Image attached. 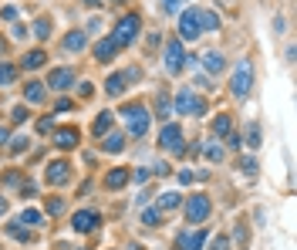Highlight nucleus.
<instances>
[{"label": "nucleus", "instance_id": "49530a36", "mask_svg": "<svg viewBox=\"0 0 297 250\" xmlns=\"http://www.w3.org/2000/svg\"><path fill=\"white\" fill-rule=\"evenodd\" d=\"M0 17H4V21H17V10L14 7H4V10H0Z\"/></svg>", "mask_w": 297, "mask_h": 250}, {"label": "nucleus", "instance_id": "2f4dec72", "mask_svg": "<svg viewBox=\"0 0 297 250\" xmlns=\"http://www.w3.org/2000/svg\"><path fill=\"white\" fill-rule=\"evenodd\" d=\"M17 78V68L14 65H0V85H10Z\"/></svg>", "mask_w": 297, "mask_h": 250}, {"label": "nucleus", "instance_id": "2eb2a0df", "mask_svg": "<svg viewBox=\"0 0 297 250\" xmlns=\"http://www.w3.org/2000/svg\"><path fill=\"white\" fill-rule=\"evenodd\" d=\"M102 149H105V152H115V156H118L122 149H125V136H122V132H105Z\"/></svg>", "mask_w": 297, "mask_h": 250}, {"label": "nucleus", "instance_id": "a18cd8bd", "mask_svg": "<svg viewBox=\"0 0 297 250\" xmlns=\"http://www.w3.org/2000/svg\"><path fill=\"white\" fill-rule=\"evenodd\" d=\"M57 112H71V98H57Z\"/></svg>", "mask_w": 297, "mask_h": 250}, {"label": "nucleus", "instance_id": "ddd939ff", "mask_svg": "<svg viewBox=\"0 0 297 250\" xmlns=\"http://www.w3.org/2000/svg\"><path fill=\"white\" fill-rule=\"evenodd\" d=\"M61 44H65V51H85V48H88V34H85V31H71V34H65Z\"/></svg>", "mask_w": 297, "mask_h": 250}, {"label": "nucleus", "instance_id": "9b49d317", "mask_svg": "<svg viewBox=\"0 0 297 250\" xmlns=\"http://www.w3.org/2000/svg\"><path fill=\"white\" fill-rule=\"evenodd\" d=\"M78 139H81V132L74 129V125H61V129L54 132V145H57V149H74Z\"/></svg>", "mask_w": 297, "mask_h": 250}, {"label": "nucleus", "instance_id": "58836bf2", "mask_svg": "<svg viewBox=\"0 0 297 250\" xmlns=\"http://www.w3.org/2000/svg\"><path fill=\"white\" fill-rule=\"evenodd\" d=\"M27 142H31L27 136H17L14 142H10V152H24V149H27Z\"/></svg>", "mask_w": 297, "mask_h": 250}, {"label": "nucleus", "instance_id": "f8f14e48", "mask_svg": "<svg viewBox=\"0 0 297 250\" xmlns=\"http://www.w3.org/2000/svg\"><path fill=\"white\" fill-rule=\"evenodd\" d=\"M48 85H51V88H57V91L71 88V85H74V71H71V68H54L51 78H48Z\"/></svg>", "mask_w": 297, "mask_h": 250}, {"label": "nucleus", "instance_id": "5701e85b", "mask_svg": "<svg viewBox=\"0 0 297 250\" xmlns=\"http://www.w3.org/2000/svg\"><path fill=\"white\" fill-rule=\"evenodd\" d=\"M179 243H183L186 250H203V243H206V230H196V234H186Z\"/></svg>", "mask_w": 297, "mask_h": 250}, {"label": "nucleus", "instance_id": "39448f33", "mask_svg": "<svg viewBox=\"0 0 297 250\" xmlns=\"http://www.w3.org/2000/svg\"><path fill=\"white\" fill-rule=\"evenodd\" d=\"M209 217V196L206 193H193L186 200V220L189 223H203Z\"/></svg>", "mask_w": 297, "mask_h": 250}, {"label": "nucleus", "instance_id": "1a4fd4ad", "mask_svg": "<svg viewBox=\"0 0 297 250\" xmlns=\"http://www.w3.org/2000/svg\"><path fill=\"white\" fill-rule=\"evenodd\" d=\"M44 179H48L51 186H65L68 179H71V166H68L65 159H57V162H48V172H44Z\"/></svg>", "mask_w": 297, "mask_h": 250}, {"label": "nucleus", "instance_id": "f257e3e1", "mask_svg": "<svg viewBox=\"0 0 297 250\" xmlns=\"http://www.w3.org/2000/svg\"><path fill=\"white\" fill-rule=\"evenodd\" d=\"M138 31H142L138 14H125V17H118V24H115V31H112V41L118 48H125V44H132V41L138 37Z\"/></svg>", "mask_w": 297, "mask_h": 250}, {"label": "nucleus", "instance_id": "72a5a7b5", "mask_svg": "<svg viewBox=\"0 0 297 250\" xmlns=\"http://www.w3.org/2000/svg\"><path fill=\"white\" fill-rule=\"evenodd\" d=\"M159 220H162L159 210H145V213H142V223H145V226H159Z\"/></svg>", "mask_w": 297, "mask_h": 250}, {"label": "nucleus", "instance_id": "6e6552de", "mask_svg": "<svg viewBox=\"0 0 297 250\" xmlns=\"http://www.w3.org/2000/svg\"><path fill=\"white\" fill-rule=\"evenodd\" d=\"M200 17H196V10H186V14H179V41H196L200 37Z\"/></svg>", "mask_w": 297, "mask_h": 250}, {"label": "nucleus", "instance_id": "c9c22d12", "mask_svg": "<svg viewBox=\"0 0 297 250\" xmlns=\"http://www.w3.org/2000/svg\"><path fill=\"white\" fill-rule=\"evenodd\" d=\"M10 122H14V125H21V122H27V105H17L14 112H10Z\"/></svg>", "mask_w": 297, "mask_h": 250}, {"label": "nucleus", "instance_id": "09e8293b", "mask_svg": "<svg viewBox=\"0 0 297 250\" xmlns=\"http://www.w3.org/2000/svg\"><path fill=\"white\" fill-rule=\"evenodd\" d=\"M4 183H7V186H17V183H21V176H17V172H7V176H4Z\"/></svg>", "mask_w": 297, "mask_h": 250}, {"label": "nucleus", "instance_id": "423d86ee", "mask_svg": "<svg viewBox=\"0 0 297 250\" xmlns=\"http://www.w3.org/2000/svg\"><path fill=\"white\" fill-rule=\"evenodd\" d=\"M176 112H179V115H203V112H206V102H203V98H196L189 88H183V91L176 95Z\"/></svg>", "mask_w": 297, "mask_h": 250}, {"label": "nucleus", "instance_id": "4c0bfd02", "mask_svg": "<svg viewBox=\"0 0 297 250\" xmlns=\"http://www.w3.org/2000/svg\"><path fill=\"white\" fill-rule=\"evenodd\" d=\"M169 115H172V105H169V98H166V95H159V119L166 122Z\"/></svg>", "mask_w": 297, "mask_h": 250}, {"label": "nucleus", "instance_id": "ea45409f", "mask_svg": "<svg viewBox=\"0 0 297 250\" xmlns=\"http://www.w3.org/2000/svg\"><path fill=\"white\" fill-rule=\"evenodd\" d=\"M78 95H81V98H91V95H95V85H91V81L78 85Z\"/></svg>", "mask_w": 297, "mask_h": 250}, {"label": "nucleus", "instance_id": "a878e982", "mask_svg": "<svg viewBox=\"0 0 297 250\" xmlns=\"http://www.w3.org/2000/svg\"><path fill=\"white\" fill-rule=\"evenodd\" d=\"M230 132H233L230 115H216V119H213V136H230Z\"/></svg>", "mask_w": 297, "mask_h": 250}, {"label": "nucleus", "instance_id": "79ce46f5", "mask_svg": "<svg viewBox=\"0 0 297 250\" xmlns=\"http://www.w3.org/2000/svg\"><path fill=\"white\" fill-rule=\"evenodd\" d=\"M129 179H135L138 186H142V183H149V169H135V172H132Z\"/></svg>", "mask_w": 297, "mask_h": 250}, {"label": "nucleus", "instance_id": "b1692460", "mask_svg": "<svg viewBox=\"0 0 297 250\" xmlns=\"http://www.w3.org/2000/svg\"><path fill=\"white\" fill-rule=\"evenodd\" d=\"M31 34H34L37 41H48V37H51V21H48V17H37V21H34V27H31Z\"/></svg>", "mask_w": 297, "mask_h": 250}, {"label": "nucleus", "instance_id": "6ab92c4d", "mask_svg": "<svg viewBox=\"0 0 297 250\" xmlns=\"http://www.w3.org/2000/svg\"><path fill=\"white\" fill-rule=\"evenodd\" d=\"M24 102L27 105H41V102H44V85H41V81H31L24 88Z\"/></svg>", "mask_w": 297, "mask_h": 250}, {"label": "nucleus", "instance_id": "5fc2aeb1", "mask_svg": "<svg viewBox=\"0 0 297 250\" xmlns=\"http://www.w3.org/2000/svg\"><path fill=\"white\" fill-rule=\"evenodd\" d=\"M112 4H122V0H112Z\"/></svg>", "mask_w": 297, "mask_h": 250}, {"label": "nucleus", "instance_id": "37998d69", "mask_svg": "<svg viewBox=\"0 0 297 250\" xmlns=\"http://www.w3.org/2000/svg\"><path fill=\"white\" fill-rule=\"evenodd\" d=\"M51 129H54V119H41L37 122V132H51Z\"/></svg>", "mask_w": 297, "mask_h": 250}, {"label": "nucleus", "instance_id": "bb28decb", "mask_svg": "<svg viewBox=\"0 0 297 250\" xmlns=\"http://www.w3.org/2000/svg\"><path fill=\"white\" fill-rule=\"evenodd\" d=\"M176 206H179V193H176V189L159 196V210H176Z\"/></svg>", "mask_w": 297, "mask_h": 250}, {"label": "nucleus", "instance_id": "473e14b6", "mask_svg": "<svg viewBox=\"0 0 297 250\" xmlns=\"http://www.w3.org/2000/svg\"><path fill=\"white\" fill-rule=\"evenodd\" d=\"M236 243H240V250H247V247H250V230H247V223L236 226Z\"/></svg>", "mask_w": 297, "mask_h": 250}, {"label": "nucleus", "instance_id": "aec40b11", "mask_svg": "<svg viewBox=\"0 0 297 250\" xmlns=\"http://www.w3.org/2000/svg\"><path fill=\"white\" fill-rule=\"evenodd\" d=\"M105 186L108 189H122V186H129V169H112L105 176Z\"/></svg>", "mask_w": 297, "mask_h": 250}, {"label": "nucleus", "instance_id": "a19ab883", "mask_svg": "<svg viewBox=\"0 0 297 250\" xmlns=\"http://www.w3.org/2000/svg\"><path fill=\"white\" fill-rule=\"evenodd\" d=\"M179 4H183V0H162V10H166V14H176Z\"/></svg>", "mask_w": 297, "mask_h": 250}, {"label": "nucleus", "instance_id": "a211bd4d", "mask_svg": "<svg viewBox=\"0 0 297 250\" xmlns=\"http://www.w3.org/2000/svg\"><path fill=\"white\" fill-rule=\"evenodd\" d=\"M196 17H200V31H220V14H213V10H196Z\"/></svg>", "mask_w": 297, "mask_h": 250}, {"label": "nucleus", "instance_id": "cd10ccee", "mask_svg": "<svg viewBox=\"0 0 297 250\" xmlns=\"http://www.w3.org/2000/svg\"><path fill=\"white\" fill-rule=\"evenodd\" d=\"M247 145H250V149H260V125H257V122H250V129H247Z\"/></svg>", "mask_w": 297, "mask_h": 250}, {"label": "nucleus", "instance_id": "de8ad7c7", "mask_svg": "<svg viewBox=\"0 0 297 250\" xmlns=\"http://www.w3.org/2000/svg\"><path fill=\"white\" fill-rule=\"evenodd\" d=\"M24 196H27V200H31V196H37V186H34V183H24Z\"/></svg>", "mask_w": 297, "mask_h": 250}, {"label": "nucleus", "instance_id": "f03ea898", "mask_svg": "<svg viewBox=\"0 0 297 250\" xmlns=\"http://www.w3.org/2000/svg\"><path fill=\"white\" fill-rule=\"evenodd\" d=\"M122 119L129 122V136H138V139H142L145 132H149L152 115H149V108H145V105H125V108H122Z\"/></svg>", "mask_w": 297, "mask_h": 250}, {"label": "nucleus", "instance_id": "3c124183", "mask_svg": "<svg viewBox=\"0 0 297 250\" xmlns=\"http://www.w3.org/2000/svg\"><path fill=\"white\" fill-rule=\"evenodd\" d=\"M4 142H10V132H7V125H0V145Z\"/></svg>", "mask_w": 297, "mask_h": 250}, {"label": "nucleus", "instance_id": "f3484780", "mask_svg": "<svg viewBox=\"0 0 297 250\" xmlns=\"http://www.w3.org/2000/svg\"><path fill=\"white\" fill-rule=\"evenodd\" d=\"M203 65H206L209 74H220V71L226 68V61H223V54H220V51H206V54H203Z\"/></svg>", "mask_w": 297, "mask_h": 250}, {"label": "nucleus", "instance_id": "20e7f679", "mask_svg": "<svg viewBox=\"0 0 297 250\" xmlns=\"http://www.w3.org/2000/svg\"><path fill=\"white\" fill-rule=\"evenodd\" d=\"M233 95H250V88H253V68H250V61H240L236 65V71H233V81H230Z\"/></svg>", "mask_w": 297, "mask_h": 250}, {"label": "nucleus", "instance_id": "7ed1b4c3", "mask_svg": "<svg viewBox=\"0 0 297 250\" xmlns=\"http://www.w3.org/2000/svg\"><path fill=\"white\" fill-rule=\"evenodd\" d=\"M162 65H166L169 74H179L186 65V54H183V41L179 37H169L166 41V54H162Z\"/></svg>", "mask_w": 297, "mask_h": 250}, {"label": "nucleus", "instance_id": "4468645a", "mask_svg": "<svg viewBox=\"0 0 297 250\" xmlns=\"http://www.w3.org/2000/svg\"><path fill=\"white\" fill-rule=\"evenodd\" d=\"M125 85H129V81H125V74H118V71H115V74H108V78H105V91H108V95H112V98H118L122 91H125Z\"/></svg>", "mask_w": 297, "mask_h": 250}, {"label": "nucleus", "instance_id": "412c9836", "mask_svg": "<svg viewBox=\"0 0 297 250\" xmlns=\"http://www.w3.org/2000/svg\"><path fill=\"white\" fill-rule=\"evenodd\" d=\"M17 223H21V226H27V230H34V226H41V223H44V213H41V210H31V206H27V210L21 213V220H17Z\"/></svg>", "mask_w": 297, "mask_h": 250}, {"label": "nucleus", "instance_id": "7c9ffc66", "mask_svg": "<svg viewBox=\"0 0 297 250\" xmlns=\"http://www.w3.org/2000/svg\"><path fill=\"white\" fill-rule=\"evenodd\" d=\"M206 159H209V162H223V145L209 142V145H206Z\"/></svg>", "mask_w": 297, "mask_h": 250}, {"label": "nucleus", "instance_id": "0eeeda50", "mask_svg": "<svg viewBox=\"0 0 297 250\" xmlns=\"http://www.w3.org/2000/svg\"><path fill=\"white\" fill-rule=\"evenodd\" d=\"M159 145L162 149H169V152H183V129L179 125H162V132H159Z\"/></svg>", "mask_w": 297, "mask_h": 250}, {"label": "nucleus", "instance_id": "c85d7f7f", "mask_svg": "<svg viewBox=\"0 0 297 250\" xmlns=\"http://www.w3.org/2000/svg\"><path fill=\"white\" fill-rule=\"evenodd\" d=\"M61 213H65V200H61V196H51L48 200V217H61Z\"/></svg>", "mask_w": 297, "mask_h": 250}, {"label": "nucleus", "instance_id": "603ef678", "mask_svg": "<svg viewBox=\"0 0 297 250\" xmlns=\"http://www.w3.org/2000/svg\"><path fill=\"white\" fill-rule=\"evenodd\" d=\"M4 213H7V200H4V196H0V217H4Z\"/></svg>", "mask_w": 297, "mask_h": 250}, {"label": "nucleus", "instance_id": "e433bc0d", "mask_svg": "<svg viewBox=\"0 0 297 250\" xmlns=\"http://www.w3.org/2000/svg\"><path fill=\"white\" fill-rule=\"evenodd\" d=\"M240 169L247 172V176H257V169H260V166H257V159H247V156H243V162H240Z\"/></svg>", "mask_w": 297, "mask_h": 250}, {"label": "nucleus", "instance_id": "f704fd0d", "mask_svg": "<svg viewBox=\"0 0 297 250\" xmlns=\"http://www.w3.org/2000/svg\"><path fill=\"white\" fill-rule=\"evenodd\" d=\"M209 250H230V237H213V240H209Z\"/></svg>", "mask_w": 297, "mask_h": 250}, {"label": "nucleus", "instance_id": "4be33fe9", "mask_svg": "<svg viewBox=\"0 0 297 250\" xmlns=\"http://www.w3.org/2000/svg\"><path fill=\"white\" fill-rule=\"evenodd\" d=\"M44 61H48V54H44V51H27V54H24V61H21V65H24L27 68V71H34V68H44Z\"/></svg>", "mask_w": 297, "mask_h": 250}, {"label": "nucleus", "instance_id": "dca6fc26", "mask_svg": "<svg viewBox=\"0 0 297 250\" xmlns=\"http://www.w3.org/2000/svg\"><path fill=\"white\" fill-rule=\"evenodd\" d=\"M115 54H118V44H115L112 37H105V41L95 44V57H98V61H108V57H115Z\"/></svg>", "mask_w": 297, "mask_h": 250}, {"label": "nucleus", "instance_id": "9d476101", "mask_svg": "<svg viewBox=\"0 0 297 250\" xmlns=\"http://www.w3.org/2000/svg\"><path fill=\"white\" fill-rule=\"evenodd\" d=\"M98 223H102V217H98L95 210H78V213L71 217V226L78 230V234H91Z\"/></svg>", "mask_w": 297, "mask_h": 250}, {"label": "nucleus", "instance_id": "393cba45", "mask_svg": "<svg viewBox=\"0 0 297 250\" xmlns=\"http://www.w3.org/2000/svg\"><path fill=\"white\" fill-rule=\"evenodd\" d=\"M108 129H112V112H98V119H95V125H91V132H95V136H105Z\"/></svg>", "mask_w": 297, "mask_h": 250}, {"label": "nucleus", "instance_id": "8fccbe9b", "mask_svg": "<svg viewBox=\"0 0 297 250\" xmlns=\"http://www.w3.org/2000/svg\"><path fill=\"white\" fill-rule=\"evenodd\" d=\"M14 37H27V27L24 24H14Z\"/></svg>", "mask_w": 297, "mask_h": 250}, {"label": "nucleus", "instance_id": "c756f323", "mask_svg": "<svg viewBox=\"0 0 297 250\" xmlns=\"http://www.w3.org/2000/svg\"><path fill=\"white\" fill-rule=\"evenodd\" d=\"M7 234L17 237V240H31V237H34L31 230H27V226H21V223H10V226H7Z\"/></svg>", "mask_w": 297, "mask_h": 250}, {"label": "nucleus", "instance_id": "c03bdc74", "mask_svg": "<svg viewBox=\"0 0 297 250\" xmlns=\"http://www.w3.org/2000/svg\"><path fill=\"white\" fill-rule=\"evenodd\" d=\"M98 31H102V17H91V21H88V34H98Z\"/></svg>", "mask_w": 297, "mask_h": 250}, {"label": "nucleus", "instance_id": "864d4df0", "mask_svg": "<svg viewBox=\"0 0 297 250\" xmlns=\"http://www.w3.org/2000/svg\"><path fill=\"white\" fill-rule=\"evenodd\" d=\"M85 4H88V7H98V4H102V0H85Z\"/></svg>", "mask_w": 297, "mask_h": 250}]
</instances>
